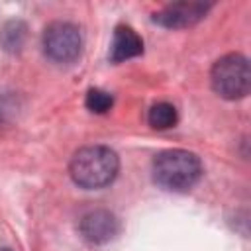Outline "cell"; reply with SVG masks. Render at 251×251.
<instances>
[{
	"instance_id": "1",
	"label": "cell",
	"mask_w": 251,
	"mask_h": 251,
	"mask_svg": "<svg viewBox=\"0 0 251 251\" xmlns=\"http://www.w3.org/2000/svg\"><path fill=\"white\" fill-rule=\"evenodd\" d=\"M120 171V157L106 145L80 147L69 163L73 182L86 190H98L112 184Z\"/></svg>"
},
{
	"instance_id": "2",
	"label": "cell",
	"mask_w": 251,
	"mask_h": 251,
	"mask_svg": "<svg viewBox=\"0 0 251 251\" xmlns=\"http://www.w3.org/2000/svg\"><path fill=\"white\" fill-rule=\"evenodd\" d=\"M202 176V161L186 149H167L153 159V180L171 192L190 190Z\"/></svg>"
},
{
	"instance_id": "3",
	"label": "cell",
	"mask_w": 251,
	"mask_h": 251,
	"mask_svg": "<svg viewBox=\"0 0 251 251\" xmlns=\"http://www.w3.org/2000/svg\"><path fill=\"white\" fill-rule=\"evenodd\" d=\"M210 82L218 96L226 100H239L251 88V69L247 57L241 53H227L220 57L210 71Z\"/></svg>"
},
{
	"instance_id": "4",
	"label": "cell",
	"mask_w": 251,
	"mask_h": 251,
	"mask_svg": "<svg viewBox=\"0 0 251 251\" xmlns=\"http://www.w3.org/2000/svg\"><path fill=\"white\" fill-rule=\"evenodd\" d=\"M43 51L55 63H73L82 49L80 29L71 22H51L43 31Z\"/></svg>"
},
{
	"instance_id": "5",
	"label": "cell",
	"mask_w": 251,
	"mask_h": 251,
	"mask_svg": "<svg viewBox=\"0 0 251 251\" xmlns=\"http://www.w3.org/2000/svg\"><path fill=\"white\" fill-rule=\"evenodd\" d=\"M210 8H212V4L196 2V0L173 2V4H167L163 10L155 12L153 22L167 29H182V27H190V25L198 24L208 14Z\"/></svg>"
},
{
	"instance_id": "6",
	"label": "cell",
	"mask_w": 251,
	"mask_h": 251,
	"mask_svg": "<svg viewBox=\"0 0 251 251\" xmlns=\"http://www.w3.org/2000/svg\"><path fill=\"white\" fill-rule=\"evenodd\" d=\"M78 231L84 241L92 245H102L112 241L120 233V220L110 210H90L80 218Z\"/></svg>"
},
{
	"instance_id": "7",
	"label": "cell",
	"mask_w": 251,
	"mask_h": 251,
	"mask_svg": "<svg viewBox=\"0 0 251 251\" xmlns=\"http://www.w3.org/2000/svg\"><path fill=\"white\" fill-rule=\"evenodd\" d=\"M143 53V39L139 33L129 25H118L114 29L112 45H110V61L112 63H124L127 59L139 57Z\"/></svg>"
},
{
	"instance_id": "8",
	"label": "cell",
	"mask_w": 251,
	"mask_h": 251,
	"mask_svg": "<svg viewBox=\"0 0 251 251\" xmlns=\"http://www.w3.org/2000/svg\"><path fill=\"white\" fill-rule=\"evenodd\" d=\"M25 37H27V27L22 20H10L0 29V43L6 51H12V53L24 47Z\"/></svg>"
},
{
	"instance_id": "9",
	"label": "cell",
	"mask_w": 251,
	"mask_h": 251,
	"mask_svg": "<svg viewBox=\"0 0 251 251\" xmlns=\"http://www.w3.org/2000/svg\"><path fill=\"white\" fill-rule=\"evenodd\" d=\"M147 122L151 127L155 129H169V127H175L176 122H178V114H176V108L169 102H157L149 108V114H147Z\"/></svg>"
},
{
	"instance_id": "10",
	"label": "cell",
	"mask_w": 251,
	"mask_h": 251,
	"mask_svg": "<svg viewBox=\"0 0 251 251\" xmlns=\"http://www.w3.org/2000/svg\"><path fill=\"white\" fill-rule=\"evenodd\" d=\"M84 106L92 112V114H106L112 110L114 106V96L106 90H100V88H90L86 92V98H84Z\"/></svg>"
},
{
	"instance_id": "11",
	"label": "cell",
	"mask_w": 251,
	"mask_h": 251,
	"mask_svg": "<svg viewBox=\"0 0 251 251\" xmlns=\"http://www.w3.org/2000/svg\"><path fill=\"white\" fill-rule=\"evenodd\" d=\"M0 251H10V249H0Z\"/></svg>"
}]
</instances>
